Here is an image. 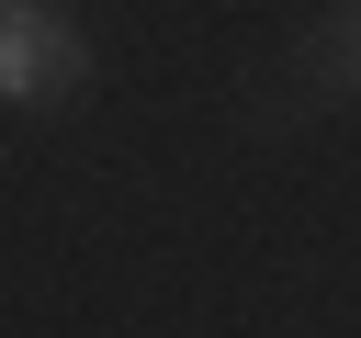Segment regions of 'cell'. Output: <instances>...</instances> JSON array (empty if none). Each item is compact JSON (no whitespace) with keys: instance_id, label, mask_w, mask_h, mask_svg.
Masks as SVG:
<instances>
[{"instance_id":"3","label":"cell","mask_w":361,"mask_h":338,"mask_svg":"<svg viewBox=\"0 0 361 338\" xmlns=\"http://www.w3.org/2000/svg\"><path fill=\"white\" fill-rule=\"evenodd\" d=\"M0 11H11V0H0Z\"/></svg>"},{"instance_id":"2","label":"cell","mask_w":361,"mask_h":338,"mask_svg":"<svg viewBox=\"0 0 361 338\" xmlns=\"http://www.w3.org/2000/svg\"><path fill=\"white\" fill-rule=\"evenodd\" d=\"M316 45H327V68H338V79H350V90H361V0H338V11H327V34H316Z\"/></svg>"},{"instance_id":"1","label":"cell","mask_w":361,"mask_h":338,"mask_svg":"<svg viewBox=\"0 0 361 338\" xmlns=\"http://www.w3.org/2000/svg\"><path fill=\"white\" fill-rule=\"evenodd\" d=\"M79 79H90L79 23H68V11L11 0V11H0V101H56V90H79Z\"/></svg>"}]
</instances>
